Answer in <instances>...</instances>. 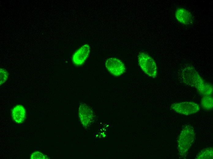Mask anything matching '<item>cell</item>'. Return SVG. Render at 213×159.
<instances>
[{
    "label": "cell",
    "instance_id": "cell-8",
    "mask_svg": "<svg viewBox=\"0 0 213 159\" xmlns=\"http://www.w3.org/2000/svg\"><path fill=\"white\" fill-rule=\"evenodd\" d=\"M12 117L17 123L20 124L24 121L25 116V110L21 105H18L15 106L12 109Z\"/></svg>",
    "mask_w": 213,
    "mask_h": 159
},
{
    "label": "cell",
    "instance_id": "cell-1",
    "mask_svg": "<svg viewBox=\"0 0 213 159\" xmlns=\"http://www.w3.org/2000/svg\"><path fill=\"white\" fill-rule=\"evenodd\" d=\"M180 76L183 83L195 88L202 96L212 95V85L206 82L192 65H187L184 67Z\"/></svg>",
    "mask_w": 213,
    "mask_h": 159
},
{
    "label": "cell",
    "instance_id": "cell-4",
    "mask_svg": "<svg viewBox=\"0 0 213 159\" xmlns=\"http://www.w3.org/2000/svg\"><path fill=\"white\" fill-rule=\"evenodd\" d=\"M170 107L175 112L185 115L195 113L200 109V106L193 102L175 103L172 104Z\"/></svg>",
    "mask_w": 213,
    "mask_h": 159
},
{
    "label": "cell",
    "instance_id": "cell-7",
    "mask_svg": "<svg viewBox=\"0 0 213 159\" xmlns=\"http://www.w3.org/2000/svg\"><path fill=\"white\" fill-rule=\"evenodd\" d=\"M175 16L179 22L184 25L190 24L192 21V16L190 12L182 8H178L177 9Z\"/></svg>",
    "mask_w": 213,
    "mask_h": 159
},
{
    "label": "cell",
    "instance_id": "cell-3",
    "mask_svg": "<svg viewBox=\"0 0 213 159\" xmlns=\"http://www.w3.org/2000/svg\"><path fill=\"white\" fill-rule=\"evenodd\" d=\"M138 59L140 67L144 73L152 78L157 77V67L151 57L146 53L140 52L138 56Z\"/></svg>",
    "mask_w": 213,
    "mask_h": 159
},
{
    "label": "cell",
    "instance_id": "cell-5",
    "mask_svg": "<svg viewBox=\"0 0 213 159\" xmlns=\"http://www.w3.org/2000/svg\"><path fill=\"white\" fill-rule=\"evenodd\" d=\"M106 67L108 71L115 76L123 74L125 71V66L119 59L115 58L108 59L106 61Z\"/></svg>",
    "mask_w": 213,
    "mask_h": 159
},
{
    "label": "cell",
    "instance_id": "cell-12",
    "mask_svg": "<svg viewBox=\"0 0 213 159\" xmlns=\"http://www.w3.org/2000/svg\"><path fill=\"white\" fill-rule=\"evenodd\" d=\"M32 159H47L46 156L39 151H36L32 153L30 156Z\"/></svg>",
    "mask_w": 213,
    "mask_h": 159
},
{
    "label": "cell",
    "instance_id": "cell-2",
    "mask_svg": "<svg viewBox=\"0 0 213 159\" xmlns=\"http://www.w3.org/2000/svg\"><path fill=\"white\" fill-rule=\"evenodd\" d=\"M195 131L190 125H187L182 128L177 140V149L180 157L185 159L195 139Z\"/></svg>",
    "mask_w": 213,
    "mask_h": 159
},
{
    "label": "cell",
    "instance_id": "cell-11",
    "mask_svg": "<svg viewBox=\"0 0 213 159\" xmlns=\"http://www.w3.org/2000/svg\"><path fill=\"white\" fill-rule=\"evenodd\" d=\"M0 86L3 84L7 80L9 77L8 72L4 68H0Z\"/></svg>",
    "mask_w": 213,
    "mask_h": 159
},
{
    "label": "cell",
    "instance_id": "cell-10",
    "mask_svg": "<svg viewBox=\"0 0 213 159\" xmlns=\"http://www.w3.org/2000/svg\"><path fill=\"white\" fill-rule=\"evenodd\" d=\"M201 105L205 109L210 110L212 109L213 99L212 95L203 96L201 99Z\"/></svg>",
    "mask_w": 213,
    "mask_h": 159
},
{
    "label": "cell",
    "instance_id": "cell-6",
    "mask_svg": "<svg viewBox=\"0 0 213 159\" xmlns=\"http://www.w3.org/2000/svg\"><path fill=\"white\" fill-rule=\"evenodd\" d=\"M91 48L89 45L86 44L78 49L73 55L72 61L75 65H82L87 58L90 53Z\"/></svg>",
    "mask_w": 213,
    "mask_h": 159
},
{
    "label": "cell",
    "instance_id": "cell-9",
    "mask_svg": "<svg viewBox=\"0 0 213 159\" xmlns=\"http://www.w3.org/2000/svg\"><path fill=\"white\" fill-rule=\"evenodd\" d=\"M213 147H209L202 150L197 154L196 159H212Z\"/></svg>",
    "mask_w": 213,
    "mask_h": 159
}]
</instances>
